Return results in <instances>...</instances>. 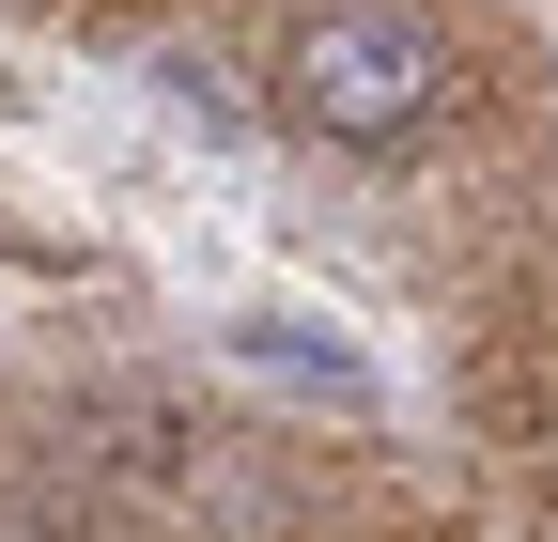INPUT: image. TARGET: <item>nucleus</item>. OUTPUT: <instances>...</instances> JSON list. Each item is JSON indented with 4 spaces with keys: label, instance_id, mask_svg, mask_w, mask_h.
Segmentation results:
<instances>
[{
    "label": "nucleus",
    "instance_id": "1",
    "mask_svg": "<svg viewBox=\"0 0 558 542\" xmlns=\"http://www.w3.org/2000/svg\"><path fill=\"white\" fill-rule=\"evenodd\" d=\"M450 94V62L418 16H373V0H341V16L295 32V62H279V109L326 124V140H418V109Z\"/></svg>",
    "mask_w": 558,
    "mask_h": 542
}]
</instances>
